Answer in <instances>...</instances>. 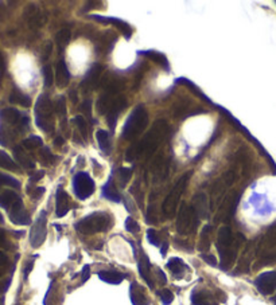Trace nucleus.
Instances as JSON below:
<instances>
[{
    "label": "nucleus",
    "mask_w": 276,
    "mask_h": 305,
    "mask_svg": "<svg viewBox=\"0 0 276 305\" xmlns=\"http://www.w3.org/2000/svg\"><path fill=\"white\" fill-rule=\"evenodd\" d=\"M150 261H148V258H147L146 255L143 254L142 258L139 259V273H140V276L143 277V280L146 281L147 285L150 286L151 289L154 288V281H152V278H151V274H150Z\"/></svg>",
    "instance_id": "nucleus-23"
},
{
    "label": "nucleus",
    "mask_w": 276,
    "mask_h": 305,
    "mask_svg": "<svg viewBox=\"0 0 276 305\" xmlns=\"http://www.w3.org/2000/svg\"><path fill=\"white\" fill-rule=\"evenodd\" d=\"M256 254L260 255L263 263L276 261V226L265 233L256 249Z\"/></svg>",
    "instance_id": "nucleus-8"
},
{
    "label": "nucleus",
    "mask_w": 276,
    "mask_h": 305,
    "mask_svg": "<svg viewBox=\"0 0 276 305\" xmlns=\"http://www.w3.org/2000/svg\"><path fill=\"white\" fill-rule=\"evenodd\" d=\"M43 78H45V86L50 88L53 85V81H54V77H53V71H51V67L49 65L43 67Z\"/></svg>",
    "instance_id": "nucleus-43"
},
{
    "label": "nucleus",
    "mask_w": 276,
    "mask_h": 305,
    "mask_svg": "<svg viewBox=\"0 0 276 305\" xmlns=\"http://www.w3.org/2000/svg\"><path fill=\"white\" fill-rule=\"evenodd\" d=\"M255 285L261 294H271L276 289V272H265L260 274L256 278Z\"/></svg>",
    "instance_id": "nucleus-13"
},
{
    "label": "nucleus",
    "mask_w": 276,
    "mask_h": 305,
    "mask_svg": "<svg viewBox=\"0 0 276 305\" xmlns=\"http://www.w3.org/2000/svg\"><path fill=\"white\" fill-rule=\"evenodd\" d=\"M99 21H103V22H111V23H113L115 26H117L119 29L122 30L123 34L126 35V37H131V29L130 26L127 25V23H124V22L122 21H117V19H103L101 17H96Z\"/></svg>",
    "instance_id": "nucleus-35"
},
{
    "label": "nucleus",
    "mask_w": 276,
    "mask_h": 305,
    "mask_svg": "<svg viewBox=\"0 0 276 305\" xmlns=\"http://www.w3.org/2000/svg\"><path fill=\"white\" fill-rule=\"evenodd\" d=\"M43 176H45V171L34 172L33 175L30 176V183H37V182H39V180L42 179Z\"/></svg>",
    "instance_id": "nucleus-49"
},
{
    "label": "nucleus",
    "mask_w": 276,
    "mask_h": 305,
    "mask_svg": "<svg viewBox=\"0 0 276 305\" xmlns=\"http://www.w3.org/2000/svg\"><path fill=\"white\" fill-rule=\"evenodd\" d=\"M47 217L46 213L42 211L37 218V221L34 222L33 227H31V233H30V245L34 249H38L39 246H42V243L45 242L47 234Z\"/></svg>",
    "instance_id": "nucleus-10"
},
{
    "label": "nucleus",
    "mask_w": 276,
    "mask_h": 305,
    "mask_svg": "<svg viewBox=\"0 0 276 305\" xmlns=\"http://www.w3.org/2000/svg\"><path fill=\"white\" fill-rule=\"evenodd\" d=\"M14 156H15V159H17L18 163L21 164L23 168H26V170H33V168H35V163H34L33 159L26 154V150L23 149V146L21 145L15 146V148H14Z\"/></svg>",
    "instance_id": "nucleus-20"
},
{
    "label": "nucleus",
    "mask_w": 276,
    "mask_h": 305,
    "mask_svg": "<svg viewBox=\"0 0 276 305\" xmlns=\"http://www.w3.org/2000/svg\"><path fill=\"white\" fill-rule=\"evenodd\" d=\"M192 207L194 209L196 214L198 218H206L209 217V202L206 199L205 194H197L196 197L193 198V205Z\"/></svg>",
    "instance_id": "nucleus-15"
},
{
    "label": "nucleus",
    "mask_w": 276,
    "mask_h": 305,
    "mask_svg": "<svg viewBox=\"0 0 276 305\" xmlns=\"http://www.w3.org/2000/svg\"><path fill=\"white\" fill-rule=\"evenodd\" d=\"M147 239H148V242L152 243L154 246H159L160 245L159 235H158V233H156L154 229H150V230L147 231Z\"/></svg>",
    "instance_id": "nucleus-45"
},
{
    "label": "nucleus",
    "mask_w": 276,
    "mask_h": 305,
    "mask_svg": "<svg viewBox=\"0 0 276 305\" xmlns=\"http://www.w3.org/2000/svg\"><path fill=\"white\" fill-rule=\"evenodd\" d=\"M41 145H42V138L38 136H30L29 138L23 140V146H26L27 149H35Z\"/></svg>",
    "instance_id": "nucleus-38"
},
{
    "label": "nucleus",
    "mask_w": 276,
    "mask_h": 305,
    "mask_svg": "<svg viewBox=\"0 0 276 305\" xmlns=\"http://www.w3.org/2000/svg\"><path fill=\"white\" fill-rule=\"evenodd\" d=\"M198 215L196 214L194 209L188 206L186 203H182L180 206L178 218H176V231L180 235H189L194 233L198 226Z\"/></svg>",
    "instance_id": "nucleus-7"
},
{
    "label": "nucleus",
    "mask_w": 276,
    "mask_h": 305,
    "mask_svg": "<svg viewBox=\"0 0 276 305\" xmlns=\"http://www.w3.org/2000/svg\"><path fill=\"white\" fill-rule=\"evenodd\" d=\"M7 261H9V259H7V255H6L3 251H0V266H2V265H6Z\"/></svg>",
    "instance_id": "nucleus-56"
},
{
    "label": "nucleus",
    "mask_w": 276,
    "mask_h": 305,
    "mask_svg": "<svg viewBox=\"0 0 276 305\" xmlns=\"http://www.w3.org/2000/svg\"><path fill=\"white\" fill-rule=\"evenodd\" d=\"M54 144H55V145H62V144H63V137H57V138H55Z\"/></svg>",
    "instance_id": "nucleus-58"
},
{
    "label": "nucleus",
    "mask_w": 276,
    "mask_h": 305,
    "mask_svg": "<svg viewBox=\"0 0 276 305\" xmlns=\"http://www.w3.org/2000/svg\"><path fill=\"white\" fill-rule=\"evenodd\" d=\"M39 155L42 158V160L45 163H51L53 162V155H51L50 149L47 146H42V149L39 152Z\"/></svg>",
    "instance_id": "nucleus-48"
},
{
    "label": "nucleus",
    "mask_w": 276,
    "mask_h": 305,
    "mask_svg": "<svg viewBox=\"0 0 276 305\" xmlns=\"http://www.w3.org/2000/svg\"><path fill=\"white\" fill-rule=\"evenodd\" d=\"M0 184H5V186H10V187H14V188L21 187V183H19L15 178H13V176L10 175H6V174H2V172H0Z\"/></svg>",
    "instance_id": "nucleus-41"
},
{
    "label": "nucleus",
    "mask_w": 276,
    "mask_h": 305,
    "mask_svg": "<svg viewBox=\"0 0 276 305\" xmlns=\"http://www.w3.org/2000/svg\"><path fill=\"white\" fill-rule=\"evenodd\" d=\"M81 112L84 113L85 117L92 120V102L90 101H85L84 104L81 105Z\"/></svg>",
    "instance_id": "nucleus-47"
},
{
    "label": "nucleus",
    "mask_w": 276,
    "mask_h": 305,
    "mask_svg": "<svg viewBox=\"0 0 276 305\" xmlns=\"http://www.w3.org/2000/svg\"><path fill=\"white\" fill-rule=\"evenodd\" d=\"M89 277H90V268H89V265H85L82 269V282L88 281Z\"/></svg>",
    "instance_id": "nucleus-52"
},
{
    "label": "nucleus",
    "mask_w": 276,
    "mask_h": 305,
    "mask_svg": "<svg viewBox=\"0 0 276 305\" xmlns=\"http://www.w3.org/2000/svg\"><path fill=\"white\" fill-rule=\"evenodd\" d=\"M6 241V233L0 229V245H3Z\"/></svg>",
    "instance_id": "nucleus-57"
},
{
    "label": "nucleus",
    "mask_w": 276,
    "mask_h": 305,
    "mask_svg": "<svg viewBox=\"0 0 276 305\" xmlns=\"http://www.w3.org/2000/svg\"><path fill=\"white\" fill-rule=\"evenodd\" d=\"M101 70H103V67H101L100 65H97V66L92 67V69L89 70L88 75H86V78H85V80H84V85H85V86L93 88V86H95V85L97 84V81H99V78H100Z\"/></svg>",
    "instance_id": "nucleus-29"
},
{
    "label": "nucleus",
    "mask_w": 276,
    "mask_h": 305,
    "mask_svg": "<svg viewBox=\"0 0 276 305\" xmlns=\"http://www.w3.org/2000/svg\"><path fill=\"white\" fill-rule=\"evenodd\" d=\"M0 167L10 170V171H17L18 170V166L15 164V162L6 154L5 150H0Z\"/></svg>",
    "instance_id": "nucleus-34"
},
{
    "label": "nucleus",
    "mask_w": 276,
    "mask_h": 305,
    "mask_svg": "<svg viewBox=\"0 0 276 305\" xmlns=\"http://www.w3.org/2000/svg\"><path fill=\"white\" fill-rule=\"evenodd\" d=\"M69 209H70V202H69L67 194L63 191L62 188H58L57 197H55V211H57V217L62 218L63 215H66Z\"/></svg>",
    "instance_id": "nucleus-17"
},
{
    "label": "nucleus",
    "mask_w": 276,
    "mask_h": 305,
    "mask_svg": "<svg viewBox=\"0 0 276 305\" xmlns=\"http://www.w3.org/2000/svg\"><path fill=\"white\" fill-rule=\"evenodd\" d=\"M147 122H148V113L143 106H138L127 120L123 129V137L126 140H134L146 129Z\"/></svg>",
    "instance_id": "nucleus-5"
},
{
    "label": "nucleus",
    "mask_w": 276,
    "mask_h": 305,
    "mask_svg": "<svg viewBox=\"0 0 276 305\" xmlns=\"http://www.w3.org/2000/svg\"><path fill=\"white\" fill-rule=\"evenodd\" d=\"M167 132H168L167 122L164 121V120L156 121L154 125H152V128L150 129V132L142 138V141L138 142V144H135V145H132L130 149L127 150L126 159L128 160V162H132V160H135L136 158H139V156L142 155L151 156L155 150H156V148H158V145L160 144V141L166 137Z\"/></svg>",
    "instance_id": "nucleus-1"
},
{
    "label": "nucleus",
    "mask_w": 276,
    "mask_h": 305,
    "mask_svg": "<svg viewBox=\"0 0 276 305\" xmlns=\"http://www.w3.org/2000/svg\"><path fill=\"white\" fill-rule=\"evenodd\" d=\"M26 17L29 19L30 26H33V27H39L46 21L42 11L38 9V7H35V6H30L29 9H27V13H26Z\"/></svg>",
    "instance_id": "nucleus-21"
},
{
    "label": "nucleus",
    "mask_w": 276,
    "mask_h": 305,
    "mask_svg": "<svg viewBox=\"0 0 276 305\" xmlns=\"http://www.w3.org/2000/svg\"><path fill=\"white\" fill-rule=\"evenodd\" d=\"M55 112L59 116V120H61V125L62 128L66 125V102H65V98L63 97H59L58 101H57V105H55Z\"/></svg>",
    "instance_id": "nucleus-33"
},
{
    "label": "nucleus",
    "mask_w": 276,
    "mask_h": 305,
    "mask_svg": "<svg viewBox=\"0 0 276 305\" xmlns=\"http://www.w3.org/2000/svg\"><path fill=\"white\" fill-rule=\"evenodd\" d=\"M117 175H119V182H120V184H122L123 187H124V186L128 183V180L131 179V175H132V170H131V168H127V167L119 168V171H117Z\"/></svg>",
    "instance_id": "nucleus-36"
},
{
    "label": "nucleus",
    "mask_w": 276,
    "mask_h": 305,
    "mask_svg": "<svg viewBox=\"0 0 276 305\" xmlns=\"http://www.w3.org/2000/svg\"><path fill=\"white\" fill-rule=\"evenodd\" d=\"M11 132H10L7 128H5V126H0V144L2 145H9L10 141H11Z\"/></svg>",
    "instance_id": "nucleus-44"
},
{
    "label": "nucleus",
    "mask_w": 276,
    "mask_h": 305,
    "mask_svg": "<svg viewBox=\"0 0 276 305\" xmlns=\"http://www.w3.org/2000/svg\"><path fill=\"white\" fill-rule=\"evenodd\" d=\"M167 247H168V243L167 242H164L163 243V246H162V255H166V251H167Z\"/></svg>",
    "instance_id": "nucleus-59"
},
{
    "label": "nucleus",
    "mask_w": 276,
    "mask_h": 305,
    "mask_svg": "<svg viewBox=\"0 0 276 305\" xmlns=\"http://www.w3.org/2000/svg\"><path fill=\"white\" fill-rule=\"evenodd\" d=\"M192 302L193 305H216L213 297L206 292H196L192 293Z\"/></svg>",
    "instance_id": "nucleus-27"
},
{
    "label": "nucleus",
    "mask_w": 276,
    "mask_h": 305,
    "mask_svg": "<svg viewBox=\"0 0 276 305\" xmlns=\"http://www.w3.org/2000/svg\"><path fill=\"white\" fill-rule=\"evenodd\" d=\"M33 261H30L29 263H27V266L25 268V278H27V276H29V273L31 272V269H33Z\"/></svg>",
    "instance_id": "nucleus-54"
},
{
    "label": "nucleus",
    "mask_w": 276,
    "mask_h": 305,
    "mask_svg": "<svg viewBox=\"0 0 276 305\" xmlns=\"http://www.w3.org/2000/svg\"><path fill=\"white\" fill-rule=\"evenodd\" d=\"M35 121L39 129L46 133L54 130V120H53V104L47 96H41L35 105Z\"/></svg>",
    "instance_id": "nucleus-4"
},
{
    "label": "nucleus",
    "mask_w": 276,
    "mask_h": 305,
    "mask_svg": "<svg viewBox=\"0 0 276 305\" xmlns=\"http://www.w3.org/2000/svg\"><path fill=\"white\" fill-rule=\"evenodd\" d=\"M156 273H158V276H159V278L162 280V284H166V282H167V278L164 276V273L162 272L160 269H156Z\"/></svg>",
    "instance_id": "nucleus-55"
},
{
    "label": "nucleus",
    "mask_w": 276,
    "mask_h": 305,
    "mask_svg": "<svg viewBox=\"0 0 276 305\" xmlns=\"http://www.w3.org/2000/svg\"><path fill=\"white\" fill-rule=\"evenodd\" d=\"M244 237L240 234L239 239H234L233 233L229 226H222L218 231L217 237V250L221 257V269L228 270L236 261L237 253H239L240 243L243 242Z\"/></svg>",
    "instance_id": "nucleus-2"
},
{
    "label": "nucleus",
    "mask_w": 276,
    "mask_h": 305,
    "mask_svg": "<svg viewBox=\"0 0 276 305\" xmlns=\"http://www.w3.org/2000/svg\"><path fill=\"white\" fill-rule=\"evenodd\" d=\"M30 195L34 198V199H39L45 194V188L43 187H37L34 191H30Z\"/></svg>",
    "instance_id": "nucleus-50"
},
{
    "label": "nucleus",
    "mask_w": 276,
    "mask_h": 305,
    "mask_svg": "<svg viewBox=\"0 0 276 305\" xmlns=\"http://www.w3.org/2000/svg\"><path fill=\"white\" fill-rule=\"evenodd\" d=\"M51 49H53V46H51V43L50 42H46V46H45V54L42 55V59H46L47 57L50 55Z\"/></svg>",
    "instance_id": "nucleus-53"
},
{
    "label": "nucleus",
    "mask_w": 276,
    "mask_h": 305,
    "mask_svg": "<svg viewBox=\"0 0 276 305\" xmlns=\"http://www.w3.org/2000/svg\"><path fill=\"white\" fill-rule=\"evenodd\" d=\"M103 197L107 198L108 201L120 202V195H119L116 187L113 184V180H109L108 183L103 187Z\"/></svg>",
    "instance_id": "nucleus-28"
},
{
    "label": "nucleus",
    "mask_w": 276,
    "mask_h": 305,
    "mask_svg": "<svg viewBox=\"0 0 276 305\" xmlns=\"http://www.w3.org/2000/svg\"><path fill=\"white\" fill-rule=\"evenodd\" d=\"M124 108H126V98L123 96H117L116 98H115V101H113L111 109H109L108 114H107L111 129H115V124H116L117 116H119V113L122 112Z\"/></svg>",
    "instance_id": "nucleus-16"
},
{
    "label": "nucleus",
    "mask_w": 276,
    "mask_h": 305,
    "mask_svg": "<svg viewBox=\"0 0 276 305\" xmlns=\"http://www.w3.org/2000/svg\"><path fill=\"white\" fill-rule=\"evenodd\" d=\"M9 215L11 222L15 223V225L26 226V225H30V222H31V218H30L29 213L26 211L22 199L18 202L17 205L14 206L13 209L9 210Z\"/></svg>",
    "instance_id": "nucleus-14"
},
{
    "label": "nucleus",
    "mask_w": 276,
    "mask_h": 305,
    "mask_svg": "<svg viewBox=\"0 0 276 305\" xmlns=\"http://www.w3.org/2000/svg\"><path fill=\"white\" fill-rule=\"evenodd\" d=\"M96 137H97V141H99V145H100L101 150L104 152V154H107V155H109L111 154V150H112V142H111V136H109V133L107 132V130H97L96 133Z\"/></svg>",
    "instance_id": "nucleus-25"
},
{
    "label": "nucleus",
    "mask_w": 276,
    "mask_h": 305,
    "mask_svg": "<svg viewBox=\"0 0 276 305\" xmlns=\"http://www.w3.org/2000/svg\"><path fill=\"white\" fill-rule=\"evenodd\" d=\"M5 304V300H3V298H0V305H3Z\"/></svg>",
    "instance_id": "nucleus-61"
},
{
    "label": "nucleus",
    "mask_w": 276,
    "mask_h": 305,
    "mask_svg": "<svg viewBox=\"0 0 276 305\" xmlns=\"http://www.w3.org/2000/svg\"><path fill=\"white\" fill-rule=\"evenodd\" d=\"M73 122L77 124V128H78V130L82 134V137L86 138V136H88V122L85 121V118L82 116H75L73 118Z\"/></svg>",
    "instance_id": "nucleus-37"
},
{
    "label": "nucleus",
    "mask_w": 276,
    "mask_h": 305,
    "mask_svg": "<svg viewBox=\"0 0 276 305\" xmlns=\"http://www.w3.org/2000/svg\"><path fill=\"white\" fill-rule=\"evenodd\" d=\"M0 274H2V273H0Z\"/></svg>",
    "instance_id": "nucleus-63"
},
{
    "label": "nucleus",
    "mask_w": 276,
    "mask_h": 305,
    "mask_svg": "<svg viewBox=\"0 0 276 305\" xmlns=\"http://www.w3.org/2000/svg\"><path fill=\"white\" fill-rule=\"evenodd\" d=\"M159 294H160V300H162V302H163L164 305L171 304V301L174 300V294H172L171 290H168V289H163Z\"/></svg>",
    "instance_id": "nucleus-46"
},
{
    "label": "nucleus",
    "mask_w": 276,
    "mask_h": 305,
    "mask_svg": "<svg viewBox=\"0 0 276 305\" xmlns=\"http://www.w3.org/2000/svg\"><path fill=\"white\" fill-rule=\"evenodd\" d=\"M10 102H11V104L22 105V106H25V108H29L30 105H31V98H30L29 96L23 94L22 92L14 90V92L11 93V96H10Z\"/></svg>",
    "instance_id": "nucleus-30"
},
{
    "label": "nucleus",
    "mask_w": 276,
    "mask_h": 305,
    "mask_svg": "<svg viewBox=\"0 0 276 305\" xmlns=\"http://www.w3.org/2000/svg\"><path fill=\"white\" fill-rule=\"evenodd\" d=\"M143 54L147 55V57H150L151 59H154L155 62L159 63V65H162L164 69H168V62H167V59H166V57H164V55L159 54V53H152V51H147V53H143Z\"/></svg>",
    "instance_id": "nucleus-40"
},
{
    "label": "nucleus",
    "mask_w": 276,
    "mask_h": 305,
    "mask_svg": "<svg viewBox=\"0 0 276 305\" xmlns=\"http://www.w3.org/2000/svg\"><path fill=\"white\" fill-rule=\"evenodd\" d=\"M99 277H100V280H103L104 282L117 285L123 282V280L126 278V274L117 272V270H101V272H99Z\"/></svg>",
    "instance_id": "nucleus-22"
},
{
    "label": "nucleus",
    "mask_w": 276,
    "mask_h": 305,
    "mask_svg": "<svg viewBox=\"0 0 276 305\" xmlns=\"http://www.w3.org/2000/svg\"><path fill=\"white\" fill-rule=\"evenodd\" d=\"M113 225V218L105 211H97L82 218L75 223V230L85 235H92L101 231H108Z\"/></svg>",
    "instance_id": "nucleus-3"
},
{
    "label": "nucleus",
    "mask_w": 276,
    "mask_h": 305,
    "mask_svg": "<svg viewBox=\"0 0 276 305\" xmlns=\"http://www.w3.org/2000/svg\"><path fill=\"white\" fill-rule=\"evenodd\" d=\"M126 229L128 233H132V234H136V233L140 230L138 222L135 221L134 218H131V217H128L126 219Z\"/></svg>",
    "instance_id": "nucleus-42"
},
{
    "label": "nucleus",
    "mask_w": 276,
    "mask_h": 305,
    "mask_svg": "<svg viewBox=\"0 0 276 305\" xmlns=\"http://www.w3.org/2000/svg\"><path fill=\"white\" fill-rule=\"evenodd\" d=\"M130 296L134 305H150V301L147 298L146 293L142 289V286L136 282H132V285H131Z\"/></svg>",
    "instance_id": "nucleus-18"
},
{
    "label": "nucleus",
    "mask_w": 276,
    "mask_h": 305,
    "mask_svg": "<svg viewBox=\"0 0 276 305\" xmlns=\"http://www.w3.org/2000/svg\"><path fill=\"white\" fill-rule=\"evenodd\" d=\"M21 201V197L14 191H5L0 194V207H3L6 210L13 209L14 206L17 205L18 202Z\"/></svg>",
    "instance_id": "nucleus-24"
},
{
    "label": "nucleus",
    "mask_w": 276,
    "mask_h": 305,
    "mask_svg": "<svg viewBox=\"0 0 276 305\" xmlns=\"http://www.w3.org/2000/svg\"><path fill=\"white\" fill-rule=\"evenodd\" d=\"M2 120H5L6 122L9 124H19L22 120L21 112L15 108H6L5 110H2V114H0Z\"/></svg>",
    "instance_id": "nucleus-26"
},
{
    "label": "nucleus",
    "mask_w": 276,
    "mask_h": 305,
    "mask_svg": "<svg viewBox=\"0 0 276 305\" xmlns=\"http://www.w3.org/2000/svg\"><path fill=\"white\" fill-rule=\"evenodd\" d=\"M55 42L59 49V53L62 51V49L67 46V43L70 42V31L67 29H63L58 31V34L55 35Z\"/></svg>",
    "instance_id": "nucleus-32"
},
{
    "label": "nucleus",
    "mask_w": 276,
    "mask_h": 305,
    "mask_svg": "<svg viewBox=\"0 0 276 305\" xmlns=\"http://www.w3.org/2000/svg\"><path fill=\"white\" fill-rule=\"evenodd\" d=\"M55 78H57V86H58V88H66L67 85H69L70 73L67 70L66 62H65L63 59H61L58 65H57V75H55Z\"/></svg>",
    "instance_id": "nucleus-19"
},
{
    "label": "nucleus",
    "mask_w": 276,
    "mask_h": 305,
    "mask_svg": "<svg viewBox=\"0 0 276 305\" xmlns=\"http://www.w3.org/2000/svg\"><path fill=\"white\" fill-rule=\"evenodd\" d=\"M202 259L209 263L210 266H216V265H217V261H216V258H214V255L202 254Z\"/></svg>",
    "instance_id": "nucleus-51"
},
{
    "label": "nucleus",
    "mask_w": 276,
    "mask_h": 305,
    "mask_svg": "<svg viewBox=\"0 0 276 305\" xmlns=\"http://www.w3.org/2000/svg\"><path fill=\"white\" fill-rule=\"evenodd\" d=\"M73 190L78 199H86L95 191V182L88 174L85 172H78L73 179Z\"/></svg>",
    "instance_id": "nucleus-11"
},
{
    "label": "nucleus",
    "mask_w": 276,
    "mask_h": 305,
    "mask_svg": "<svg viewBox=\"0 0 276 305\" xmlns=\"http://www.w3.org/2000/svg\"><path fill=\"white\" fill-rule=\"evenodd\" d=\"M0 222H3V217H2V214H0Z\"/></svg>",
    "instance_id": "nucleus-62"
},
{
    "label": "nucleus",
    "mask_w": 276,
    "mask_h": 305,
    "mask_svg": "<svg viewBox=\"0 0 276 305\" xmlns=\"http://www.w3.org/2000/svg\"><path fill=\"white\" fill-rule=\"evenodd\" d=\"M210 231H212V226H205V227H204V231H202V237H201V246H200L201 250H208V249H209Z\"/></svg>",
    "instance_id": "nucleus-39"
},
{
    "label": "nucleus",
    "mask_w": 276,
    "mask_h": 305,
    "mask_svg": "<svg viewBox=\"0 0 276 305\" xmlns=\"http://www.w3.org/2000/svg\"><path fill=\"white\" fill-rule=\"evenodd\" d=\"M234 179H236L234 172L228 171L214 182L213 187H212V194H210V207L212 209L217 207L221 203V201H224V195H225L226 190L233 184Z\"/></svg>",
    "instance_id": "nucleus-9"
},
{
    "label": "nucleus",
    "mask_w": 276,
    "mask_h": 305,
    "mask_svg": "<svg viewBox=\"0 0 276 305\" xmlns=\"http://www.w3.org/2000/svg\"><path fill=\"white\" fill-rule=\"evenodd\" d=\"M192 175V172H188L186 175L182 176L178 182L175 183V186L172 187V190L170 191L166 199H164L163 205H162V211H163L164 217L172 218L175 215V211L178 209V205H179L180 197L183 194L185 188L189 183V178Z\"/></svg>",
    "instance_id": "nucleus-6"
},
{
    "label": "nucleus",
    "mask_w": 276,
    "mask_h": 305,
    "mask_svg": "<svg viewBox=\"0 0 276 305\" xmlns=\"http://www.w3.org/2000/svg\"><path fill=\"white\" fill-rule=\"evenodd\" d=\"M167 268H168V270H171V273L174 274V276L180 277L182 276V273H183L185 269H186V265H185V262L182 261V259L171 258L167 262Z\"/></svg>",
    "instance_id": "nucleus-31"
},
{
    "label": "nucleus",
    "mask_w": 276,
    "mask_h": 305,
    "mask_svg": "<svg viewBox=\"0 0 276 305\" xmlns=\"http://www.w3.org/2000/svg\"><path fill=\"white\" fill-rule=\"evenodd\" d=\"M239 198L240 194L236 193H230L228 197H225L222 205L220 206V210H218L217 214V219L216 221H221V219H229L232 215L236 211V207H237V203H239Z\"/></svg>",
    "instance_id": "nucleus-12"
},
{
    "label": "nucleus",
    "mask_w": 276,
    "mask_h": 305,
    "mask_svg": "<svg viewBox=\"0 0 276 305\" xmlns=\"http://www.w3.org/2000/svg\"><path fill=\"white\" fill-rule=\"evenodd\" d=\"M272 302H273V304L276 305V296H273V297H272Z\"/></svg>",
    "instance_id": "nucleus-60"
}]
</instances>
